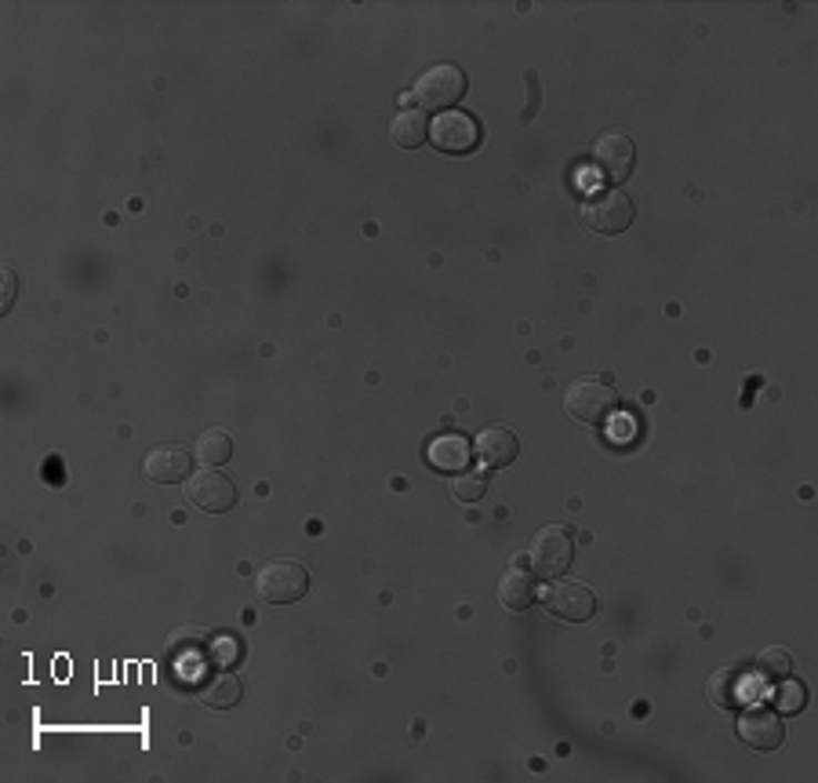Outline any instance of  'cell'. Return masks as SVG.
I'll return each instance as SVG.
<instances>
[{
	"instance_id": "3957f363",
	"label": "cell",
	"mask_w": 818,
	"mask_h": 783,
	"mask_svg": "<svg viewBox=\"0 0 818 783\" xmlns=\"http://www.w3.org/2000/svg\"><path fill=\"white\" fill-rule=\"evenodd\" d=\"M466 73H462L455 62H437V67L422 70L418 81H415V102L422 110H452L455 102H462V96H466Z\"/></svg>"
},
{
	"instance_id": "ba28073f",
	"label": "cell",
	"mask_w": 818,
	"mask_h": 783,
	"mask_svg": "<svg viewBox=\"0 0 818 783\" xmlns=\"http://www.w3.org/2000/svg\"><path fill=\"white\" fill-rule=\"evenodd\" d=\"M186 500L190 506H196V511H204V514H226L236 506V485L226 474L204 466L186 478Z\"/></svg>"
},
{
	"instance_id": "ac0fdd59",
	"label": "cell",
	"mask_w": 818,
	"mask_h": 783,
	"mask_svg": "<svg viewBox=\"0 0 818 783\" xmlns=\"http://www.w3.org/2000/svg\"><path fill=\"white\" fill-rule=\"evenodd\" d=\"M241 682H236L233 674H219V677H211V682H204V689H201V700L208 703L211 711H230V707H236V703H241Z\"/></svg>"
},
{
	"instance_id": "5bb4252c",
	"label": "cell",
	"mask_w": 818,
	"mask_h": 783,
	"mask_svg": "<svg viewBox=\"0 0 818 783\" xmlns=\"http://www.w3.org/2000/svg\"><path fill=\"white\" fill-rule=\"evenodd\" d=\"M535 580L532 572L524 569H509L503 580H498V602H503V609L509 612H527L535 605Z\"/></svg>"
},
{
	"instance_id": "6da1fadb",
	"label": "cell",
	"mask_w": 818,
	"mask_h": 783,
	"mask_svg": "<svg viewBox=\"0 0 818 783\" xmlns=\"http://www.w3.org/2000/svg\"><path fill=\"white\" fill-rule=\"evenodd\" d=\"M564 412L572 415L575 423L608 426L618 412V394L608 380H600V375H586V380H575L564 390Z\"/></svg>"
},
{
	"instance_id": "7402d4cb",
	"label": "cell",
	"mask_w": 818,
	"mask_h": 783,
	"mask_svg": "<svg viewBox=\"0 0 818 783\" xmlns=\"http://www.w3.org/2000/svg\"><path fill=\"white\" fill-rule=\"evenodd\" d=\"M775 707L778 714H800L808 707V685L797 682L794 674L782 677V685H778V693H775Z\"/></svg>"
},
{
	"instance_id": "603a6c76",
	"label": "cell",
	"mask_w": 818,
	"mask_h": 783,
	"mask_svg": "<svg viewBox=\"0 0 818 783\" xmlns=\"http://www.w3.org/2000/svg\"><path fill=\"white\" fill-rule=\"evenodd\" d=\"M241 652H244L241 638H233V634H219L215 642L208 645V660L215 663V667L226 671V667H233V663H241V660H244Z\"/></svg>"
},
{
	"instance_id": "9c48e42d",
	"label": "cell",
	"mask_w": 818,
	"mask_h": 783,
	"mask_svg": "<svg viewBox=\"0 0 818 783\" xmlns=\"http://www.w3.org/2000/svg\"><path fill=\"white\" fill-rule=\"evenodd\" d=\"M543 602L553 616L567 620V623H586L593 612H597V594H593L589 586L572 583V580H553L549 591L543 594Z\"/></svg>"
},
{
	"instance_id": "8fae6325",
	"label": "cell",
	"mask_w": 818,
	"mask_h": 783,
	"mask_svg": "<svg viewBox=\"0 0 818 783\" xmlns=\"http://www.w3.org/2000/svg\"><path fill=\"white\" fill-rule=\"evenodd\" d=\"M469 460H473V445L458 430H441L437 438H430L426 463L433 470H441V474H462V470H469Z\"/></svg>"
},
{
	"instance_id": "d6986e66",
	"label": "cell",
	"mask_w": 818,
	"mask_h": 783,
	"mask_svg": "<svg viewBox=\"0 0 818 783\" xmlns=\"http://www.w3.org/2000/svg\"><path fill=\"white\" fill-rule=\"evenodd\" d=\"M754 671L764 677V682H782V677L794 674V656H789V649L771 645L754 660Z\"/></svg>"
},
{
	"instance_id": "2e32d148",
	"label": "cell",
	"mask_w": 818,
	"mask_h": 783,
	"mask_svg": "<svg viewBox=\"0 0 818 783\" xmlns=\"http://www.w3.org/2000/svg\"><path fill=\"white\" fill-rule=\"evenodd\" d=\"M706 693H709V703H714V707L731 711V707H738V703H743L746 689H743V677H738L731 667H720V671L709 674Z\"/></svg>"
},
{
	"instance_id": "30bf717a",
	"label": "cell",
	"mask_w": 818,
	"mask_h": 783,
	"mask_svg": "<svg viewBox=\"0 0 818 783\" xmlns=\"http://www.w3.org/2000/svg\"><path fill=\"white\" fill-rule=\"evenodd\" d=\"M738 740L754 751H775L778 743L786 740V725L782 714L768 711V707H749L738 714Z\"/></svg>"
},
{
	"instance_id": "8992f818",
	"label": "cell",
	"mask_w": 818,
	"mask_h": 783,
	"mask_svg": "<svg viewBox=\"0 0 818 783\" xmlns=\"http://www.w3.org/2000/svg\"><path fill=\"white\" fill-rule=\"evenodd\" d=\"M633 164H637V147H633V139L626 132H604L597 139V147H593V172H597L608 187H623V182L633 175Z\"/></svg>"
},
{
	"instance_id": "cb8c5ba5",
	"label": "cell",
	"mask_w": 818,
	"mask_h": 783,
	"mask_svg": "<svg viewBox=\"0 0 818 783\" xmlns=\"http://www.w3.org/2000/svg\"><path fill=\"white\" fill-rule=\"evenodd\" d=\"M0 278H4V284H0V310H11L16 307V292H19V278H16V270L11 267H4L0 270Z\"/></svg>"
},
{
	"instance_id": "7c38bea8",
	"label": "cell",
	"mask_w": 818,
	"mask_h": 783,
	"mask_svg": "<svg viewBox=\"0 0 818 783\" xmlns=\"http://www.w3.org/2000/svg\"><path fill=\"white\" fill-rule=\"evenodd\" d=\"M190 466H193V452L182 449V445H156L150 449L147 463V478L156 481V485H179V481L190 478Z\"/></svg>"
},
{
	"instance_id": "7a4b0ae2",
	"label": "cell",
	"mask_w": 818,
	"mask_h": 783,
	"mask_svg": "<svg viewBox=\"0 0 818 783\" xmlns=\"http://www.w3.org/2000/svg\"><path fill=\"white\" fill-rule=\"evenodd\" d=\"M255 591L270 605H295L310 591V569L295 558L266 561V569L255 576Z\"/></svg>"
},
{
	"instance_id": "d4e9b609",
	"label": "cell",
	"mask_w": 818,
	"mask_h": 783,
	"mask_svg": "<svg viewBox=\"0 0 818 783\" xmlns=\"http://www.w3.org/2000/svg\"><path fill=\"white\" fill-rule=\"evenodd\" d=\"M44 478H48V485H62V481H65V466L59 463V455H51V460H48Z\"/></svg>"
},
{
	"instance_id": "5b68a950",
	"label": "cell",
	"mask_w": 818,
	"mask_h": 783,
	"mask_svg": "<svg viewBox=\"0 0 818 783\" xmlns=\"http://www.w3.org/2000/svg\"><path fill=\"white\" fill-rule=\"evenodd\" d=\"M481 139H484L481 121L466 110H444V113H437V121L430 124V142L441 153L466 157L481 147Z\"/></svg>"
},
{
	"instance_id": "44dd1931",
	"label": "cell",
	"mask_w": 818,
	"mask_h": 783,
	"mask_svg": "<svg viewBox=\"0 0 818 783\" xmlns=\"http://www.w3.org/2000/svg\"><path fill=\"white\" fill-rule=\"evenodd\" d=\"M201 652H208V638L201 631H193V626L168 638V656L171 660H201Z\"/></svg>"
},
{
	"instance_id": "ffe728a7",
	"label": "cell",
	"mask_w": 818,
	"mask_h": 783,
	"mask_svg": "<svg viewBox=\"0 0 818 783\" xmlns=\"http://www.w3.org/2000/svg\"><path fill=\"white\" fill-rule=\"evenodd\" d=\"M447 489H452V500H458V503H477L487 495V474L484 470H462Z\"/></svg>"
},
{
	"instance_id": "4fadbf2b",
	"label": "cell",
	"mask_w": 818,
	"mask_h": 783,
	"mask_svg": "<svg viewBox=\"0 0 818 783\" xmlns=\"http://www.w3.org/2000/svg\"><path fill=\"white\" fill-rule=\"evenodd\" d=\"M517 452H521V441L506 426H487L477 434V441H473V455L492 470L509 466L513 460H517Z\"/></svg>"
},
{
	"instance_id": "52a82bcc",
	"label": "cell",
	"mask_w": 818,
	"mask_h": 783,
	"mask_svg": "<svg viewBox=\"0 0 818 783\" xmlns=\"http://www.w3.org/2000/svg\"><path fill=\"white\" fill-rule=\"evenodd\" d=\"M583 223L593 233H623L633 223V201L623 190H597L583 201Z\"/></svg>"
},
{
	"instance_id": "9a60e30c",
	"label": "cell",
	"mask_w": 818,
	"mask_h": 783,
	"mask_svg": "<svg viewBox=\"0 0 818 783\" xmlns=\"http://www.w3.org/2000/svg\"><path fill=\"white\" fill-rule=\"evenodd\" d=\"M390 139L397 150H418L430 139V121L422 117V110H401L390 121Z\"/></svg>"
},
{
	"instance_id": "e0dca14e",
	"label": "cell",
	"mask_w": 818,
	"mask_h": 783,
	"mask_svg": "<svg viewBox=\"0 0 818 783\" xmlns=\"http://www.w3.org/2000/svg\"><path fill=\"white\" fill-rule=\"evenodd\" d=\"M193 452L201 455L204 466H222V463H230V460H233V434H230V430H222V426H211V430H204L201 438H196Z\"/></svg>"
},
{
	"instance_id": "277c9868",
	"label": "cell",
	"mask_w": 818,
	"mask_h": 783,
	"mask_svg": "<svg viewBox=\"0 0 818 783\" xmlns=\"http://www.w3.org/2000/svg\"><path fill=\"white\" fill-rule=\"evenodd\" d=\"M532 572L543 580H557L575 561V532L564 525H546L532 540Z\"/></svg>"
}]
</instances>
